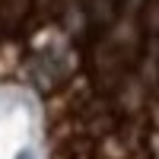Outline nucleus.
Returning a JSON list of instances; mask_svg holds the SVG:
<instances>
[{"instance_id": "obj_1", "label": "nucleus", "mask_w": 159, "mask_h": 159, "mask_svg": "<svg viewBox=\"0 0 159 159\" xmlns=\"http://www.w3.org/2000/svg\"><path fill=\"white\" fill-rule=\"evenodd\" d=\"M16 159H35V156H32V153H29V150H22V153H19V156H16Z\"/></svg>"}]
</instances>
